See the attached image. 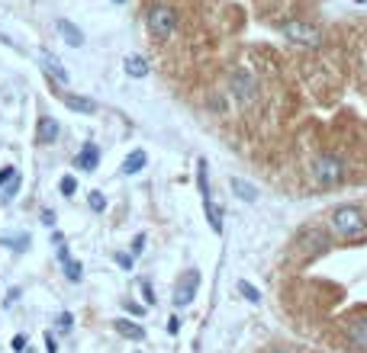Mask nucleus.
<instances>
[{
  "instance_id": "f257e3e1",
  "label": "nucleus",
  "mask_w": 367,
  "mask_h": 353,
  "mask_svg": "<svg viewBox=\"0 0 367 353\" xmlns=\"http://www.w3.org/2000/svg\"><path fill=\"white\" fill-rule=\"evenodd\" d=\"M332 228H335V234L354 241V238H364L367 234V218L358 206H338L332 212Z\"/></svg>"
},
{
  "instance_id": "f03ea898",
  "label": "nucleus",
  "mask_w": 367,
  "mask_h": 353,
  "mask_svg": "<svg viewBox=\"0 0 367 353\" xmlns=\"http://www.w3.org/2000/svg\"><path fill=\"white\" fill-rule=\"evenodd\" d=\"M148 29L155 39H171L177 32V13L168 4H155L148 7Z\"/></svg>"
},
{
  "instance_id": "7ed1b4c3",
  "label": "nucleus",
  "mask_w": 367,
  "mask_h": 353,
  "mask_svg": "<svg viewBox=\"0 0 367 353\" xmlns=\"http://www.w3.org/2000/svg\"><path fill=\"white\" fill-rule=\"evenodd\" d=\"M313 177H316L319 187H335V183H342V177H345L342 158H335V154H322V158H316Z\"/></svg>"
},
{
  "instance_id": "20e7f679",
  "label": "nucleus",
  "mask_w": 367,
  "mask_h": 353,
  "mask_svg": "<svg viewBox=\"0 0 367 353\" xmlns=\"http://www.w3.org/2000/svg\"><path fill=\"white\" fill-rule=\"evenodd\" d=\"M197 187H200V196H203V209H207L210 228H213V232H222V212L216 209V203H213V193H210L207 161H200V164H197Z\"/></svg>"
},
{
  "instance_id": "39448f33",
  "label": "nucleus",
  "mask_w": 367,
  "mask_h": 353,
  "mask_svg": "<svg viewBox=\"0 0 367 353\" xmlns=\"http://www.w3.org/2000/svg\"><path fill=\"white\" fill-rule=\"evenodd\" d=\"M283 36H287V39H293L297 46H306V48H316V46H319V42H322L319 26L303 23V20H293V23H287V26H283Z\"/></svg>"
},
{
  "instance_id": "423d86ee",
  "label": "nucleus",
  "mask_w": 367,
  "mask_h": 353,
  "mask_svg": "<svg viewBox=\"0 0 367 353\" xmlns=\"http://www.w3.org/2000/svg\"><path fill=\"white\" fill-rule=\"evenodd\" d=\"M200 289V273L197 270H187L174 286V305L177 308H191L193 305V295Z\"/></svg>"
},
{
  "instance_id": "0eeeda50",
  "label": "nucleus",
  "mask_w": 367,
  "mask_h": 353,
  "mask_svg": "<svg viewBox=\"0 0 367 353\" xmlns=\"http://www.w3.org/2000/svg\"><path fill=\"white\" fill-rule=\"evenodd\" d=\"M232 93H236L238 103H252L258 97V84H255V77L248 71H236L232 74Z\"/></svg>"
},
{
  "instance_id": "6e6552de",
  "label": "nucleus",
  "mask_w": 367,
  "mask_h": 353,
  "mask_svg": "<svg viewBox=\"0 0 367 353\" xmlns=\"http://www.w3.org/2000/svg\"><path fill=\"white\" fill-rule=\"evenodd\" d=\"M345 338H348V347L358 353H367V318H354L345 328Z\"/></svg>"
},
{
  "instance_id": "1a4fd4ad",
  "label": "nucleus",
  "mask_w": 367,
  "mask_h": 353,
  "mask_svg": "<svg viewBox=\"0 0 367 353\" xmlns=\"http://www.w3.org/2000/svg\"><path fill=\"white\" fill-rule=\"evenodd\" d=\"M39 61H42V68H46V74L52 77L55 84H68V71H65V65H58V58L49 52L39 55Z\"/></svg>"
},
{
  "instance_id": "9d476101",
  "label": "nucleus",
  "mask_w": 367,
  "mask_h": 353,
  "mask_svg": "<svg viewBox=\"0 0 367 353\" xmlns=\"http://www.w3.org/2000/svg\"><path fill=\"white\" fill-rule=\"evenodd\" d=\"M75 164L81 167V171H97V164H100V148L94 142H87L84 148H81V154L75 158Z\"/></svg>"
},
{
  "instance_id": "9b49d317",
  "label": "nucleus",
  "mask_w": 367,
  "mask_h": 353,
  "mask_svg": "<svg viewBox=\"0 0 367 353\" xmlns=\"http://www.w3.org/2000/svg\"><path fill=\"white\" fill-rule=\"evenodd\" d=\"M58 132H61V128H58V122H55L52 116H42V119H39L36 138H39V142H42V145H52L55 138H58Z\"/></svg>"
},
{
  "instance_id": "f8f14e48",
  "label": "nucleus",
  "mask_w": 367,
  "mask_h": 353,
  "mask_svg": "<svg viewBox=\"0 0 367 353\" xmlns=\"http://www.w3.org/2000/svg\"><path fill=\"white\" fill-rule=\"evenodd\" d=\"M58 36L65 39L71 48H81V46H84V32L77 29L75 23H68V20H61V23H58Z\"/></svg>"
},
{
  "instance_id": "ddd939ff",
  "label": "nucleus",
  "mask_w": 367,
  "mask_h": 353,
  "mask_svg": "<svg viewBox=\"0 0 367 353\" xmlns=\"http://www.w3.org/2000/svg\"><path fill=\"white\" fill-rule=\"evenodd\" d=\"M146 164H148V154L142 148H136V151H129V154H126V161H122V173H126V177H132V173H139Z\"/></svg>"
},
{
  "instance_id": "4468645a",
  "label": "nucleus",
  "mask_w": 367,
  "mask_h": 353,
  "mask_svg": "<svg viewBox=\"0 0 367 353\" xmlns=\"http://www.w3.org/2000/svg\"><path fill=\"white\" fill-rule=\"evenodd\" d=\"M65 106H68V109H75V113H84V116L97 113V103H94V100H87V97H77V93H68V97H65Z\"/></svg>"
},
{
  "instance_id": "2eb2a0df",
  "label": "nucleus",
  "mask_w": 367,
  "mask_h": 353,
  "mask_svg": "<svg viewBox=\"0 0 367 353\" xmlns=\"http://www.w3.org/2000/svg\"><path fill=\"white\" fill-rule=\"evenodd\" d=\"M116 331H120L126 340H142L146 338V331H142V324L129 321V318H116Z\"/></svg>"
},
{
  "instance_id": "dca6fc26",
  "label": "nucleus",
  "mask_w": 367,
  "mask_h": 353,
  "mask_svg": "<svg viewBox=\"0 0 367 353\" xmlns=\"http://www.w3.org/2000/svg\"><path fill=\"white\" fill-rule=\"evenodd\" d=\"M126 74L129 77H146L148 74V61L142 58V55H129V58H126Z\"/></svg>"
},
{
  "instance_id": "f3484780",
  "label": "nucleus",
  "mask_w": 367,
  "mask_h": 353,
  "mask_svg": "<svg viewBox=\"0 0 367 353\" xmlns=\"http://www.w3.org/2000/svg\"><path fill=\"white\" fill-rule=\"evenodd\" d=\"M232 193L238 196V199H245V203H255V199H258V189L252 187V183H245V180H232Z\"/></svg>"
},
{
  "instance_id": "a211bd4d",
  "label": "nucleus",
  "mask_w": 367,
  "mask_h": 353,
  "mask_svg": "<svg viewBox=\"0 0 367 353\" xmlns=\"http://www.w3.org/2000/svg\"><path fill=\"white\" fill-rule=\"evenodd\" d=\"M61 267H65V277L71 279V283H81V277H84V267H81V263L77 260H61Z\"/></svg>"
},
{
  "instance_id": "6ab92c4d",
  "label": "nucleus",
  "mask_w": 367,
  "mask_h": 353,
  "mask_svg": "<svg viewBox=\"0 0 367 353\" xmlns=\"http://www.w3.org/2000/svg\"><path fill=\"white\" fill-rule=\"evenodd\" d=\"M238 293H242V295H245V299H248V302H261V293H258V286L245 283V279H242V283H238Z\"/></svg>"
},
{
  "instance_id": "aec40b11",
  "label": "nucleus",
  "mask_w": 367,
  "mask_h": 353,
  "mask_svg": "<svg viewBox=\"0 0 367 353\" xmlns=\"http://www.w3.org/2000/svg\"><path fill=\"white\" fill-rule=\"evenodd\" d=\"M87 203H91V209H94V212H103V209H107V196L100 193V189H94V193L87 196Z\"/></svg>"
},
{
  "instance_id": "412c9836",
  "label": "nucleus",
  "mask_w": 367,
  "mask_h": 353,
  "mask_svg": "<svg viewBox=\"0 0 367 353\" xmlns=\"http://www.w3.org/2000/svg\"><path fill=\"white\" fill-rule=\"evenodd\" d=\"M75 189H77L75 177H61V180H58V193L61 196H75Z\"/></svg>"
},
{
  "instance_id": "4be33fe9",
  "label": "nucleus",
  "mask_w": 367,
  "mask_h": 353,
  "mask_svg": "<svg viewBox=\"0 0 367 353\" xmlns=\"http://www.w3.org/2000/svg\"><path fill=\"white\" fill-rule=\"evenodd\" d=\"M16 177H20V173H16V167H0V189H4V187H7V183L10 180H16Z\"/></svg>"
},
{
  "instance_id": "5701e85b",
  "label": "nucleus",
  "mask_w": 367,
  "mask_h": 353,
  "mask_svg": "<svg viewBox=\"0 0 367 353\" xmlns=\"http://www.w3.org/2000/svg\"><path fill=\"white\" fill-rule=\"evenodd\" d=\"M16 193H20V177H16V180H10L7 187L0 189V199H13Z\"/></svg>"
},
{
  "instance_id": "b1692460",
  "label": "nucleus",
  "mask_w": 367,
  "mask_h": 353,
  "mask_svg": "<svg viewBox=\"0 0 367 353\" xmlns=\"http://www.w3.org/2000/svg\"><path fill=\"white\" fill-rule=\"evenodd\" d=\"M142 251H146V234H136V238H132V251H129V254L136 257V254H142Z\"/></svg>"
},
{
  "instance_id": "393cba45",
  "label": "nucleus",
  "mask_w": 367,
  "mask_h": 353,
  "mask_svg": "<svg viewBox=\"0 0 367 353\" xmlns=\"http://www.w3.org/2000/svg\"><path fill=\"white\" fill-rule=\"evenodd\" d=\"M55 324H58V328H61V331H71V324H75V318H71V315H68V312H61V315H58V318H55Z\"/></svg>"
},
{
  "instance_id": "a878e982",
  "label": "nucleus",
  "mask_w": 367,
  "mask_h": 353,
  "mask_svg": "<svg viewBox=\"0 0 367 353\" xmlns=\"http://www.w3.org/2000/svg\"><path fill=\"white\" fill-rule=\"evenodd\" d=\"M116 263H120L122 270H132V254H126V251H120V254H116Z\"/></svg>"
},
{
  "instance_id": "bb28decb",
  "label": "nucleus",
  "mask_w": 367,
  "mask_h": 353,
  "mask_svg": "<svg viewBox=\"0 0 367 353\" xmlns=\"http://www.w3.org/2000/svg\"><path fill=\"white\" fill-rule=\"evenodd\" d=\"M122 305H126L129 315H146V305H139V302H122Z\"/></svg>"
},
{
  "instance_id": "cd10ccee",
  "label": "nucleus",
  "mask_w": 367,
  "mask_h": 353,
  "mask_svg": "<svg viewBox=\"0 0 367 353\" xmlns=\"http://www.w3.org/2000/svg\"><path fill=\"white\" fill-rule=\"evenodd\" d=\"M142 293H146V302H148V305H155V289H152V283H142Z\"/></svg>"
},
{
  "instance_id": "c85d7f7f",
  "label": "nucleus",
  "mask_w": 367,
  "mask_h": 353,
  "mask_svg": "<svg viewBox=\"0 0 367 353\" xmlns=\"http://www.w3.org/2000/svg\"><path fill=\"white\" fill-rule=\"evenodd\" d=\"M13 350H16V353L26 350V338H23V334H16V338H13Z\"/></svg>"
},
{
  "instance_id": "c756f323",
  "label": "nucleus",
  "mask_w": 367,
  "mask_h": 353,
  "mask_svg": "<svg viewBox=\"0 0 367 353\" xmlns=\"http://www.w3.org/2000/svg\"><path fill=\"white\" fill-rule=\"evenodd\" d=\"M46 350H49V353H58V344H55L52 334H46Z\"/></svg>"
},
{
  "instance_id": "7c9ffc66",
  "label": "nucleus",
  "mask_w": 367,
  "mask_h": 353,
  "mask_svg": "<svg viewBox=\"0 0 367 353\" xmlns=\"http://www.w3.org/2000/svg\"><path fill=\"white\" fill-rule=\"evenodd\" d=\"M42 222H46V225H55V212L46 209V212H42Z\"/></svg>"
},
{
  "instance_id": "2f4dec72",
  "label": "nucleus",
  "mask_w": 367,
  "mask_h": 353,
  "mask_svg": "<svg viewBox=\"0 0 367 353\" xmlns=\"http://www.w3.org/2000/svg\"><path fill=\"white\" fill-rule=\"evenodd\" d=\"M177 328H181V318H171V321H168V334H177Z\"/></svg>"
},
{
  "instance_id": "473e14b6",
  "label": "nucleus",
  "mask_w": 367,
  "mask_h": 353,
  "mask_svg": "<svg viewBox=\"0 0 367 353\" xmlns=\"http://www.w3.org/2000/svg\"><path fill=\"white\" fill-rule=\"evenodd\" d=\"M113 4H126V0H113Z\"/></svg>"
}]
</instances>
